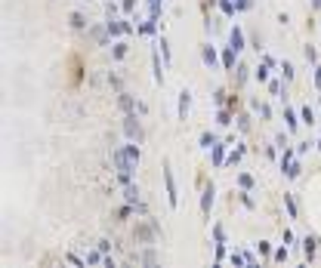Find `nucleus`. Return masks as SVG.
<instances>
[{
  "mask_svg": "<svg viewBox=\"0 0 321 268\" xmlns=\"http://www.w3.org/2000/svg\"><path fill=\"white\" fill-rule=\"evenodd\" d=\"M120 7H124V13H133V7H136V0H120Z\"/></svg>",
  "mask_w": 321,
  "mask_h": 268,
  "instance_id": "2f4dec72",
  "label": "nucleus"
},
{
  "mask_svg": "<svg viewBox=\"0 0 321 268\" xmlns=\"http://www.w3.org/2000/svg\"><path fill=\"white\" fill-rule=\"evenodd\" d=\"M229 41H232V50H235V53H241V50H244V31H241V25H232V31H229Z\"/></svg>",
  "mask_w": 321,
  "mask_h": 268,
  "instance_id": "20e7f679",
  "label": "nucleus"
},
{
  "mask_svg": "<svg viewBox=\"0 0 321 268\" xmlns=\"http://www.w3.org/2000/svg\"><path fill=\"white\" fill-rule=\"evenodd\" d=\"M188 108H191V93H188V90H182V93H179V118H182V121H185Z\"/></svg>",
  "mask_w": 321,
  "mask_h": 268,
  "instance_id": "f8f14e48",
  "label": "nucleus"
},
{
  "mask_svg": "<svg viewBox=\"0 0 321 268\" xmlns=\"http://www.w3.org/2000/svg\"><path fill=\"white\" fill-rule=\"evenodd\" d=\"M235 56H238V53L229 47V50H226V56H222V68H226V71H232V68H235Z\"/></svg>",
  "mask_w": 321,
  "mask_h": 268,
  "instance_id": "aec40b11",
  "label": "nucleus"
},
{
  "mask_svg": "<svg viewBox=\"0 0 321 268\" xmlns=\"http://www.w3.org/2000/svg\"><path fill=\"white\" fill-rule=\"evenodd\" d=\"M201 62H204L210 71H216L219 65H216V50L210 47V44H204V47H201Z\"/></svg>",
  "mask_w": 321,
  "mask_h": 268,
  "instance_id": "39448f33",
  "label": "nucleus"
},
{
  "mask_svg": "<svg viewBox=\"0 0 321 268\" xmlns=\"http://www.w3.org/2000/svg\"><path fill=\"white\" fill-rule=\"evenodd\" d=\"M124 130H127V136H130V139H136V142H142V139H145V133L139 130V121H136V111L124 118Z\"/></svg>",
  "mask_w": 321,
  "mask_h": 268,
  "instance_id": "f257e3e1",
  "label": "nucleus"
},
{
  "mask_svg": "<svg viewBox=\"0 0 321 268\" xmlns=\"http://www.w3.org/2000/svg\"><path fill=\"white\" fill-rule=\"evenodd\" d=\"M238 124H241V133H250V118H247V114H241Z\"/></svg>",
  "mask_w": 321,
  "mask_h": 268,
  "instance_id": "a878e982",
  "label": "nucleus"
},
{
  "mask_svg": "<svg viewBox=\"0 0 321 268\" xmlns=\"http://www.w3.org/2000/svg\"><path fill=\"white\" fill-rule=\"evenodd\" d=\"M284 207H287L291 219H300V210H297V201H294V195H284Z\"/></svg>",
  "mask_w": 321,
  "mask_h": 268,
  "instance_id": "f3484780",
  "label": "nucleus"
},
{
  "mask_svg": "<svg viewBox=\"0 0 321 268\" xmlns=\"http://www.w3.org/2000/svg\"><path fill=\"white\" fill-rule=\"evenodd\" d=\"M213 238H216V244H226V232H222V225H219V222L213 225Z\"/></svg>",
  "mask_w": 321,
  "mask_h": 268,
  "instance_id": "b1692460",
  "label": "nucleus"
},
{
  "mask_svg": "<svg viewBox=\"0 0 321 268\" xmlns=\"http://www.w3.org/2000/svg\"><path fill=\"white\" fill-rule=\"evenodd\" d=\"M235 81H238V84H244V81H247V65H238V74H235Z\"/></svg>",
  "mask_w": 321,
  "mask_h": 268,
  "instance_id": "393cba45",
  "label": "nucleus"
},
{
  "mask_svg": "<svg viewBox=\"0 0 321 268\" xmlns=\"http://www.w3.org/2000/svg\"><path fill=\"white\" fill-rule=\"evenodd\" d=\"M127 53H130V47H127L124 41H117V44L111 47V59H117V62H120V59H127Z\"/></svg>",
  "mask_w": 321,
  "mask_h": 268,
  "instance_id": "ddd939ff",
  "label": "nucleus"
},
{
  "mask_svg": "<svg viewBox=\"0 0 321 268\" xmlns=\"http://www.w3.org/2000/svg\"><path fill=\"white\" fill-rule=\"evenodd\" d=\"M250 111L256 114V118H263V121H272V108H269L266 102H260V99H253V102H250Z\"/></svg>",
  "mask_w": 321,
  "mask_h": 268,
  "instance_id": "0eeeda50",
  "label": "nucleus"
},
{
  "mask_svg": "<svg viewBox=\"0 0 321 268\" xmlns=\"http://www.w3.org/2000/svg\"><path fill=\"white\" fill-rule=\"evenodd\" d=\"M213 145H216V136H213V133H201V148H207V151H210Z\"/></svg>",
  "mask_w": 321,
  "mask_h": 268,
  "instance_id": "4be33fe9",
  "label": "nucleus"
},
{
  "mask_svg": "<svg viewBox=\"0 0 321 268\" xmlns=\"http://www.w3.org/2000/svg\"><path fill=\"white\" fill-rule=\"evenodd\" d=\"M318 151H321V136H318Z\"/></svg>",
  "mask_w": 321,
  "mask_h": 268,
  "instance_id": "72a5a7b5",
  "label": "nucleus"
},
{
  "mask_svg": "<svg viewBox=\"0 0 321 268\" xmlns=\"http://www.w3.org/2000/svg\"><path fill=\"white\" fill-rule=\"evenodd\" d=\"M284 121H287V130H291V133H297V127H300V121H297V114H294L291 108H284Z\"/></svg>",
  "mask_w": 321,
  "mask_h": 268,
  "instance_id": "a211bd4d",
  "label": "nucleus"
},
{
  "mask_svg": "<svg viewBox=\"0 0 321 268\" xmlns=\"http://www.w3.org/2000/svg\"><path fill=\"white\" fill-rule=\"evenodd\" d=\"M275 262H287V247H281V250H275Z\"/></svg>",
  "mask_w": 321,
  "mask_h": 268,
  "instance_id": "cd10ccee",
  "label": "nucleus"
},
{
  "mask_svg": "<svg viewBox=\"0 0 321 268\" xmlns=\"http://www.w3.org/2000/svg\"><path fill=\"white\" fill-rule=\"evenodd\" d=\"M216 124H219V127H229V124H232V111H229V108H219Z\"/></svg>",
  "mask_w": 321,
  "mask_h": 268,
  "instance_id": "412c9836",
  "label": "nucleus"
},
{
  "mask_svg": "<svg viewBox=\"0 0 321 268\" xmlns=\"http://www.w3.org/2000/svg\"><path fill=\"white\" fill-rule=\"evenodd\" d=\"M151 65H154V84H164V71H160V59H157V53L151 56Z\"/></svg>",
  "mask_w": 321,
  "mask_h": 268,
  "instance_id": "6ab92c4d",
  "label": "nucleus"
},
{
  "mask_svg": "<svg viewBox=\"0 0 321 268\" xmlns=\"http://www.w3.org/2000/svg\"><path fill=\"white\" fill-rule=\"evenodd\" d=\"M253 81H260V84H269V65H266V62H260V65L253 68Z\"/></svg>",
  "mask_w": 321,
  "mask_h": 268,
  "instance_id": "2eb2a0df",
  "label": "nucleus"
},
{
  "mask_svg": "<svg viewBox=\"0 0 321 268\" xmlns=\"http://www.w3.org/2000/svg\"><path fill=\"white\" fill-rule=\"evenodd\" d=\"M213 195H216L213 182H210V185H204V195H201V213H204V216H210V207H213Z\"/></svg>",
  "mask_w": 321,
  "mask_h": 268,
  "instance_id": "7ed1b4c3",
  "label": "nucleus"
},
{
  "mask_svg": "<svg viewBox=\"0 0 321 268\" xmlns=\"http://www.w3.org/2000/svg\"><path fill=\"white\" fill-rule=\"evenodd\" d=\"M303 53H306V59H309V62H312V65H315V62H318V53H315V47H312V44H309V47H306V50H303Z\"/></svg>",
  "mask_w": 321,
  "mask_h": 268,
  "instance_id": "bb28decb",
  "label": "nucleus"
},
{
  "mask_svg": "<svg viewBox=\"0 0 321 268\" xmlns=\"http://www.w3.org/2000/svg\"><path fill=\"white\" fill-rule=\"evenodd\" d=\"M124 201H127V204H139V188H136V185H127V188H124Z\"/></svg>",
  "mask_w": 321,
  "mask_h": 268,
  "instance_id": "dca6fc26",
  "label": "nucleus"
},
{
  "mask_svg": "<svg viewBox=\"0 0 321 268\" xmlns=\"http://www.w3.org/2000/svg\"><path fill=\"white\" fill-rule=\"evenodd\" d=\"M235 185H238L241 191H253V188H256V179H253L250 173H238V176H235Z\"/></svg>",
  "mask_w": 321,
  "mask_h": 268,
  "instance_id": "423d86ee",
  "label": "nucleus"
},
{
  "mask_svg": "<svg viewBox=\"0 0 321 268\" xmlns=\"http://www.w3.org/2000/svg\"><path fill=\"white\" fill-rule=\"evenodd\" d=\"M284 244H291V247L297 244V238H294V232H291V228H284Z\"/></svg>",
  "mask_w": 321,
  "mask_h": 268,
  "instance_id": "7c9ffc66",
  "label": "nucleus"
},
{
  "mask_svg": "<svg viewBox=\"0 0 321 268\" xmlns=\"http://www.w3.org/2000/svg\"><path fill=\"white\" fill-rule=\"evenodd\" d=\"M315 84H318V90H321V65H315Z\"/></svg>",
  "mask_w": 321,
  "mask_h": 268,
  "instance_id": "473e14b6",
  "label": "nucleus"
},
{
  "mask_svg": "<svg viewBox=\"0 0 321 268\" xmlns=\"http://www.w3.org/2000/svg\"><path fill=\"white\" fill-rule=\"evenodd\" d=\"M269 93L281 99V93H284V90H281V81H278V78H272V81H269Z\"/></svg>",
  "mask_w": 321,
  "mask_h": 268,
  "instance_id": "5701e85b",
  "label": "nucleus"
},
{
  "mask_svg": "<svg viewBox=\"0 0 321 268\" xmlns=\"http://www.w3.org/2000/svg\"><path fill=\"white\" fill-rule=\"evenodd\" d=\"M278 74H281V78H284V81L291 84V81L297 78V68H294V62H281V65H278Z\"/></svg>",
  "mask_w": 321,
  "mask_h": 268,
  "instance_id": "9b49d317",
  "label": "nucleus"
},
{
  "mask_svg": "<svg viewBox=\"0 0 321 268\" xmlns=\"http://www.w3.org/2000/svg\"><path fill=\"white\" fill-rule=\"evenodd\" d=\"M303 250H306V259H315V250H318V238H315V235H306V238H303Z\"/></svg>",
  "mask_w": 321,
  "mask_h": 268,
  "instance_id": "9d476101",
  "label": "nucleus"
},
{
  "mask_svg": "<svg viewBox=\"0 0 321 268\" xmlns=\"http://www.w3.org/2000/svg\"><path fill=\"white\" fill-rule=\"evenodd\" d=\"M124 155H127V158H130L133 164H139V158H142V151H139V145H136V142H127V145H124Z\"/></svg>",
  "mask_w": 321,
  "mask_h": 268,
  "instance_id": "4468645a",
  "label": "nucleus"
},
{
  "mask_svg": "<svg viewBox=\"0 0 321 268\" xmlns=\"http://www.w3.org/2000/svg\"><path fill=\"white\" fill-rule=\"evenodd\" d=\"M309 148H312V142H300V145H297V155L303 158V155H306V151H309Z\"/></svg>",
  "mask_w": 321,
  "mask_h": 268,
  "instance_id": "c756f323",
  "label": "nucleus"
},
{
  "mask_svg": "<svg viewBox=\"0 0 321 268\" xmlns=\"http://www.w3.org/2000/svg\"><path fill=\"white\" fill-rule=\"evenodd\" d=\"M164 182H167V201H170V207L176 210V207H179V198H176V182H173L170 164H164Z\"/></svg>",
  "mask_w": 321,
  "mask_h": 268,
  "instance_id": "f03ea898",
  "label": "nucleus"
},
{
  "mask_svg": "<svg viewBox=\"0 0 321 268\" xmlns=\"http://www.w3.org/2000/svg\"><path fill=\"white\" fill-rule=\"evenodd\" d=\"M300 121H303V124H306V127H309V130H312V127H315V124H318V118H315V108H312V105H309V102H306V105H303V108H300Z\"/></svg>",
  "mask_w": 321,
  "mask_h": 268,
  "instance_id": "6e6552de",
  "label": "nucleus"
},
{
  "mask_svg": "<svg viewBox=\"0 0 321 268\" xmlns=\"http://www.w3.org/2000/svg\"><path fill=\"white\" fill-rule=\"evenodd\" d=\"M68 22H71V28H74V31H87V28H90V22H87V16H84V13H71V16H68Z\"/></svg>",
  "mask_w": 321,
  "mask_h": 268,
  "instance_id": "1a4fd4ad",
  "label": "nucleus"
},
{
  "mask_svg": "<svg viewBox=\"0 0 321 268\" xmlns=\"http://www.w3.org/2000/svg\"><path fill=\"white\" fill-rule=\"evenodd\" d=\"M256 250H260L263 256H269V250H272V244H269V241H260V244H256Z\"/></svg>",
  "mask_w": 321,
  "mask_h": 268,
  "instance_id": "c85d7f7f",
  "label": "nucleus"
}]
</instances>
